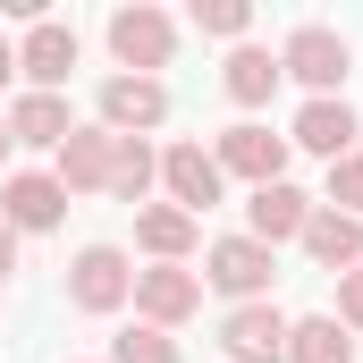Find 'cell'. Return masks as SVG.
<instances>
[{
    "mask_svg": "<svg viewBox=\"0 0 363 363\" xmlns=\"http://www.w3.org/2000/svg\"><path fill=\"white\" fill-rule=\"evenodd\" d=\"M110 60H118V77H161L178 60V17L152 9V0L110 9Z\"/></svg>",
    "mask_w": 363,
    "mask_h": 363,
    "instance_id": "6da1fadb",
    "label": "cell"
},
{
    "mask_svg": "<svg viewBox=\"0 0 363 363\" xmlns=\"http://www.w3.org/2000/svg\"><path fill=\"white\" fill-rule=\"evenodd\" d=\"M347 68H355V51H347V34H338V26H296V34L279 43V77H296L313 101H338Z\"/></svg>",
    "mask_w": 363,
    "mask_h": 363,
    "instance_id": "7a4b0ae2",
    "label": "cell"
},
{
    "mask_svg": "<svg viewBox=\"0 0 363 363\" xmlns=\"http://www.w3.org/2000/svg\"><path fill=\"white\" fill-rule=\"evenodd\" d=\"M68 304L77 313H118V304H135V262L118 254V245H85L77 262H68Z\"/></svg>",
    "mask_w": 363,
    "mask_h": 363,
    "instance_id": "3957f363",
    "label": "cell"
},
{
    "mask_svg": "<svg viewBox=\"0 0 363 363\" xmlns=\"http://www.w3.org/2000/svg\"><path fill=\"white\" fill-rule=\"evenodd\" d=\"M0 220H9L17 237H51V228L68 220V186L51 178V169H9V178H0Z\"/></svg>",
    "mask_w": 363,
    "mask_h": 363,
    "instance_id": "277c9868",
    "label": "cell"
},
{
    "mask_svg": "<svg viewBox=\"0 0 363 363\" xmlns=\"http://www.w3.org/2000/svg\"><path fill=\"white\" fill-rule=\"evenodd\" d=\"M271 245H254V237H220L211 254H203V287H220L228 304H262L271 296Z\"/></svg>",
    "mask_w": 363,
    "mask_h": 363,
    "instance_id": "5b68a950",
    "label": "cell"
},
{
    "mask_svg": "<svg viewBox=\"0 0 363 363\" xmlns=\"http://www.w3.org/2000/svg\"><path fill=\"white\" fill-rule=\"evenodd\" d=\"M211 161H220V178H245V186H279V178H287V135L254 127V118H237L228 135H211Z\"/></svg>",
    "mask_w": 363,
    "mask_h": 363,
    "instance_id": "8992f818",
    "label": "cell"
},
{
    "mask_svg": "<svg viewBox=\"0 0 363 363\" xmlns=\"http://www.w3.org/2000/svg\"><path fill=\"white\" fill-rule=\"evenodd\" d=\"M220 355L228 363H287V313L271 296L262 304H228L220 313Z\"/></svg>",
    "mask_w": 363,
    "mask_h": 363,
    "instance_id": "52a82bcc",
    "label": "cell"
},
{
    "mask_svg": "<svg viewBox=\"0 0 363 363\" xmlns=\"http://www.w3.org/2000/svg\"><path fill=\"white\" fill-rule=\"evenodd\" d=\"M93 110H101L110 135H152V127L169 118V85H161V77H101Z\"/></svg>",
    "mask_w": 363,
    "mask_h": 363,
    "instance_id": "ba28073f",
    "label": "cell"
},
{
    "mask_svg": "<svg viewBox=\"0 0 363 363\" xmlns=\"http://www.w3.org/2000/svg\"><path fill=\"white\" fill-rule=\"evenodd\" d=\"M135 313H144V330H178L203 313V279L186 271V262H152V271H135Z\"/></svg>",
    "mask_w": 363,
    "mask_h": 363,
    "instance_id": "9c48e42d",
    "label": "cell"
},
{
    "mask_svg": "<svg viewBox=\"0 0 363 363\" xmlns=\"http://www.w3.org/2000/svg\"><path fill=\"white\" fill-rule=\"evenodd\" d=\"M161 194L178 203L186 220H203V211L228 194V178H220V161H211L203 144H161Z\"/></svg>",
    "mask_w": 363,
    "mask_h": 363,
    "instance_id": "30bf717a",
    "label": "cell"
},
{
    "mask_svg": "<svg viewBox=\"0 0 363 363\" xmlns=\"http://www.w3.org/2000/svg\"><path fill=\"white\" fill-rule=\"evenodd\" d=\"M17 77H26V93H60L68 77H77V26H60V17L26 26V43H17Z\"/></svg>",
    "mask_w": 363,
    "mask_h": 363,
    "instance_id": "8fae6325",
    "label": "cell"
},
{
    "mask_svg": "<svg viewBox=\"0 0 363 363\" xmlns=\"http://www.w3.org/2000/svg\"><path fill=\"white\" fill-rule=\"evenodd\" d=\"M110 152H118V135L93 118V127H77V135L51 152V178L68 186V194H110Z\"/></svg>",
    "mask_w": 363,
    "mask_h": 363,
    "instance_id": "7c38bea8",
    "label": "cell"
},
{
    "mask_svg": "<svg viewBox=\"0 0 363 363\" xmlns=\"http://www.w3.org/2000/svg\"><path fill=\"white\" fill-rule=\"evenodd\" d=\"M0 118H9V144H26V152H60V144L77 135V118H68V93H17Z\"/></svg>",
    "mask_w": 363,
    "mask_h": 363,
    "instance_id": "4fadbf2b",
    "label": "cell"
},
{
    "mask_svg": "<svg viewBox=\"0 0 363 363\" xmlns=\"http://www.w3.org/2000/svg\"><path fill=\"white\" fill-rule=\"evenodd\" d=\"M355 110H347V93L338 101H304L296 110V127H287V152H321V161H347L355 152Z\"/></svg>",
    "mask_w": 363,
    "mask_h": 363,
    "instance_id": "5bb4252c",
    "label": "cell"
},
{
    "mask_svg": "<svg viewBox=\"0 0 363 363\" xmlns=\"http://www.w3.org/2000/svg\"><path fill=\"white\" fill-rule=\"evenodd\" d=\"M304 220H313V194L304 186H254V203H245V237L254 245H287V237H304Z\"/></svg>",
    "mask_w": 363,
    "mask_h": 363,
    "instance_id": "9a60e30c",
    "label": "cell"
},
{
    "mask_svg": "<svg viewBox=\"0 0 363 363\" xmlns=\"http://www.w3.org/2000/svg\"><path fill=\"white\" fill-rule=\"evenodd\" d=\"M296 245L313 254V271H363V220L330 211V203H313V220H304Z\"/></svg>",
    "mask_w": 363,
    "mask_h": 363,
    "instance_id": "2e32d148",
    "label": "cell"
},
{
    "mask_svg": "<svg viewBox=\"0 0 363 363\" xmlns=\"http://www.w3.org/2000/svg\"><path fill=\"white\" fill-rule=\"evenodd\" d=\"M220 85H228V101H237V110H262V101L279 93V51L237 43V51H228V68H220Z\"/></svg>",
    "mask_w": 363,
    "mask_h": 363,
    "instance_id": "e0dca14e",
    "label": "cell"
},
{
    "mask_svg": "<svg viewBox=\"0 0 363 363\" xmlns=\"http://www.w3.org/2000/svg\"><path fill=\"white\" fill-rule=\"evenodd\" d=\"M135 245L152 262H194V220H186L178 203H144L135 211Z\"/></svg>",
    "mask_w": 363,
    "mask_h": 363,
    "instance_id": "ac0fdd59",
    "label": "cell"
},
{
    "mask_svg": "<svg viewBox=\"0 0 363 363\" xmlns=\"http://www.w3.org/2000/svg\"><path fill=\"white\" fill-rule=\"evenodd\" d=\"M287 363H355V338L330 313H304V321H287Z\"/></svg>",
    "mask_w": 363,
    "mask_h": 363,
    "instance_id": "d6986e66",
    "label": "cell"
},
{
    "mask_svg": "<svg viewBox=\"0 0 363 363\" xmlns=\"http://www.w3.org/2000/svg\"><path fill=\"white\" fill-rule=\"evenodd\" d=\"M161 186V152L144 144V135H118V152H110V194L118 203H144Z\"/></svg>",
    "mask_w": 363,
    "mask_h": 363,
    "instance_id": "ffe728a7",
    "label": "cell"
},
{
    "mask_svg": "<svg viewBox=\"0 0 363 363\" xmlns=\"http://www.w3.org/2000/svg\"><path fill=\"white\" fill-rule=\"evenodd\" d=\"M194 34H211V43H245V34H254V0H194Z\"/></svg>",
    "mask_w": 363,
    "mask_h": 363,
    "instance_id": "44dd1931",
    "label": "cell"
},
{
    "mask_svg": "<svg viewBox=\"0 0 363 363\" xmlns=\"http://www.w3.org/2000/svg\"><path fill=\"white\" fill-rule=\"evenodd\" d=\"M110 363H186V355H178L169 330H144V321H135L127 338H110Z\"/></svg>",
    "mask_w": 363,
    "mask_h": 363,
    "instance_id": "7402d4cb",
    "label": "cell"
},
{
    "mask_svg": "<svg viewBox=\"0 0 363 363\" xmlns=\"http://www.w3.org/2000/svg\"><path fill=\"white\" fill-rule=\"evenodd\" d=\"M330 211H347V220H363V144L347 152V161H330V194H321Z\"/></svg>",
    "mask_w": 363,
    "mask_h": 363,
    "instance_id": "603a6c76",
    "label": "cell"
},
{
    "mask_svg": "<svg viewBox=\"0 0 363 363\" xmlns=\"http://www.w3.org/2000/svg\"><path fill=\"white\" fill-rule=\"evenodd\" d=\"M347 338H363V271H338V313H330Z\"/></svg>",
    "mask_w": 363,
    "mask_h": 363,
    "instance_id": "cb8c5ba5",
    "label": "cell"
},
{
    "mask_svg": "<svg viewBox=\"0 0 363 363\" xmlns=\"http://www.w3.org/2000/svg\"><path fill=\"white\" fill-rule=\"evenodd\" d=\"M17 271V228H9V220H0V279Z\"/></svg>",
    "mask_w": 363,
    "mask_h": 363,
    "instance_id": "d4e9b609",
    "label": "cell"
},
{
    "mask_svg": "<svg viewBox=\"0 0 363 363\" xmlns=\"http://www.w3.org/2000/svg\"><path fill=\"white\" fill-rule=\"evenodd\" d=\"M9 77H17V43L0 34V93H9Z\"/></svg>",
    "mask_w": 363,
    "mask_h": 363,
    "instance_id": "484cf974",
    "label": "cell"
},
{
    "mask_svg": "<svg viewBox=\"0 0 363 363\" xmlns=\"http://www.w3.org/2000/svg\"><path fill=\"white\" fill-rule=\"evenodd\" d=\"M9 152H17V144H9V118H0V161H9Z\"/></svg>",
    "mask_w": 363,
    "mask_h": 363,
    "instance_id": "4316f807",
    "label": "cell"
}]
</instances>
